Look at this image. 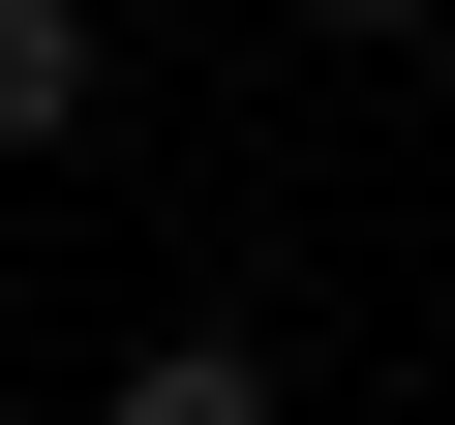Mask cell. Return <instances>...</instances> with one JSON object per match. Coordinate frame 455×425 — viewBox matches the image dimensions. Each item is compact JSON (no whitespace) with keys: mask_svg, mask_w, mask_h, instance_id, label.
Here are the masks:
<instances>
[{"mask_svg":"<svg viewBox=\"0 0 455 425\" xmlns=\"http://www.w3.org/2000/svg\"><path fill=\"white\" fill-rule=\"evenodd\" d=\"M92 425H274V334H243V304H182V334H122Z\"/></svg>","mask_w":455,"mask_h":425,"instance_id":"6da1fadb","label":"cell"},{"mask_svg":"<svg viewBox=\"0 0 455 425\" xmlns=\"http://www.w3.org/2000/svg\"><path fill=\"white\" fill-rule=\"evenodd\" d=\"M92 92H122V61H92V0H0V182L92 152Z\"/></svg>","mask_w":455,"mask_h":425,"instance_id":"7a4b0ae2","label":"cell"},{"mask_svg":"<svg viewBox=\"0 0 455 425\" xmlns=\"http://www.w3.org/2000/svg\"><path fill=\"white\" fill-rule=\"evenodd\" d=\"M304 31H334V61H425V31H455V0H304Z\"/></svg>","mask_w":455,"mask_h":425,"instance_id":"3957f363","label":"cell"}]
</instances>
